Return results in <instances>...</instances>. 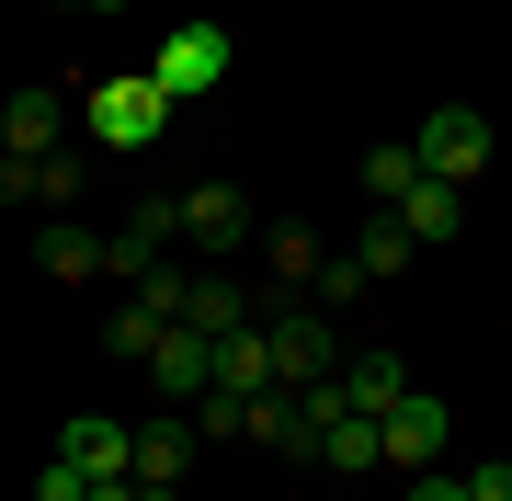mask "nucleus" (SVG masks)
Wrapping results in <instances>:
<instances>
[{
    "label": "nucleus",
    "instance_id": "nucleus-1",
    "mask_svg": "<svg viewBox=\"0 0 512 501\" xmlns=\"http://www.w3.org/2000/svg\"><path fill=\"white\" fill-rule=\"evenodd\" d=\"M171 114H183V103H171L148 69H103L92 92H80V126H92L103 149H126V160H137V149H160V137H171Z\"/></svg>",
    "mask_w": 512,
    "mask_h": 501
},
{
    "label": "nucleus",
    "instance_id": "nucleus-2",
    "mask_svg": "<svg viewBox=\"0 0 512 501\" xmlns=\"http://www.w3.org/2000/svg\"><path fill=\"white\" fill-rule=\"evenodd\" d=\"M262 331H274V388H330V376H342V342H330V308H308L296 285L274 297V319H262Z\"/></svg>",
    "mask_w": 512,
    "mask_h": 501
},
{
    "label": "nucleus",
    "instance_id": "nucleus-3",
    "mask_svg": "<svg viewBox=\"0 0 512 501\" xmlns=\"http://www.w3.org/2000/svg\"><path fill=\"white\" fill-rule=\"evenodd\" d=\"M228 69H239V35H228V23H171L160 57H148V80H160L171 103H205Z\"/></svg>",
    "mask_w": 512,
    "mask_h": 501
},
{
    "label": "nucleus",
    "instance_id": "nucleus-4",
    "mask_svg": "<svg viewBox=\"0 0 512 501\" xmlns=\"http://www.w3.org/2000/svg\"><path fill=\"white\" fill-rule=\"evenodd\" d=\"M171 240H183V194H137V217L103 240V274H114V285H148V274L171 262Z\"/></svg>",
    "mask_w": 512,
    "mask_h": 501
},
{
    "label": "nucleus",
    "instance_id": "nucleus-5",
    "mask_svg": "<svg viewBox=\"0 0 512 501\" xmlns=\"http://www.w3.org/2000/svg\"><path fill=\"white\" fill-rule=\"evenodd\" d=\"M421 171H433V183H478V171H490V114L478 103H444V114H421Z\"/></svg>",
    "mask_w": 512,
    "mask_h": 501
},
{
    "label": "nucleus",
    "instance_id": "nucleus-6",
    "mask_svg": "<svg viewBox=\"0 0 512 501\" xmlns=\"http://www.w3.org/2000/svg\"><path fill=\"white\" fill-rule=\"evenodd\" d=\"M69 126H80V103H69V92H46V80L0 92V149H12V160H46V149H69Z\"/></svg>",
    "mask_w": 512,
    "mask_h": 501
},
{
    "label": "nucleus",
    "instance_id": "nucleus-7",
    "mask_svg": "<svg viewBox=\"0 0 512 501\" xmlns=\"http://www.w3.org/2000/svg\"><path fill=\"white\" fill-rule=\"evenodd\" d=\"M148 376H160V399H183V410H194L205 388H217V342H205L194 319H171V331L148 342Z\"/></svg>",
    "mask_w": 512,
    "mask_h": 501
},
{
    "label": "nucleus",
    "instance_id": "nucleus-8",
    "mask_svg": "<svg viewBox=\"0 0 512 501\" xmlns=\"http://www.w3.org/2000/svg\"><path fill=\"white\" fill-rule=\"evenodd\" d=\"M444 445H456V410H444L433 388H410L399 410H387V467H444Z\"/></svg>",
    "mask_w": 512,
    "mask_h": 501
},
{
    "label": "nucleus",
    "instance_id": "nucleus-9",
    "mask_svg": "<svg viewBox=\"0 0 512 501\" xmlns=\"http://www.w3.org/2000/svg\"><path fill=\"white\" fill-rule=\"evenodd\" d=\"M57 456L92 467V479H137V422H114V410H80V422L57 433Z\"/></svg>",
    "mask_w": 512,
    "mask_h": 501
},
{
    "label": "nucleus",
    "instance_id": "nucleus-10",
    "mask_svg": "<svg viewBox=\"0 0 512 501\" xmlns=\"http://www.w3.org/2000/svg\"><path fill=\"white\" fill-rule=\"evenodd\" d=\"M399 399H410V365H399V353H342V410H365V422H387Z\"/></svg>",
    "mask_w": 512,
    "mask_h": 501
},
{
    "label": "nucleus",
    "instance_id": "nucleus-11",
    "mask_svg": "<svg viewBox=\"0 0 512 501\" xmlns=\"http://www.w3.org/2000/svg\"><path fill=\"white\" fill-rule=\"evenodd\" d=\"M399 217H410V240H421V251H444V240L467 228V183H433V171H421V183L399 194Z\"/></svg>",
    "mask_w": 512,
    "mask_h": 501
},
{
    "label": "nucleus",
    "instance_id": "nucleus-12",
    "mask_svg": "<svg viewBox=\"0 0 512 501\" xmlns=\"http://www.w3.org/2000/svg\"><path fill=\"white\" fill-rule=\"evenodd\" d=\"M217 388H228V399H262V388H274V331H262V319L217 342Z\"/></svg>",
    "mask_w": 512,
    "mask_h": 501
},
{
    "label": "nucleus",
    "instance_id": "nucleus-13",
    "mask_svg": "<svg viewBox=\"0 0 512 501\" xmlns=\"http://www.w3.org/2000/svg\"><path fill=\"white\" fill-rule=\"evenodd\" d=\"M194 445H205L194 422H137V479H148V490H183V467H194Z\"/></svg>",
    "mask_w": 512,
    "mask_h": 501
},
{
    "label": "nucleus",
    "instance_id": "nucleus-14",
    "mask_svg": "<svg viewBox=\"0 0 512 501\" xmlns=\"http://www.w3.org/2000/svg\"><path fill=\"white\" fill-rule=\"evenodd\" d=\"M35 274H57V285H80V274H103V240L80 217H46L35 228Z\"/></svg>",
    "mask_w": 512,
    "mask_h": 501
},
{
    "label": "nucleus",
    "instance_id": "nucleus-15",
    "mask_svg": "<svg viewBox=\"0 0 512 501\" xmlns=\"http://www.w3.org/2000/svg\"><path fill=\"white\" fill-rule=\"evenodd\" d=\"M239 228H251V217H239V194H228V183H194V194H183V240L239 251Z\"/></svg>",
    "mask_w": 512,
    "mask_h": 501
},
{
    "label": "nucleus",
    "instance_id": "nucleus-16",
    "mask_svg": "<svg viewBox=\"0 0 512 501\" xmlns=\"http://www.w3.org/2000/svg\"><path fill=\"white\" fill-rule=\"evenodd\" d=\"M410 251H421V240H410V217H399V205H376V217L353 228V262H365V274H399Z\"/></svg>",
    "mask_w": 512,
    "mask_h": 501
},
{
    "label": "nucleus",
    "instance_id": "nucleus-17",
    "mask_svg": "<svg viewBox=\"0 0 512 501\" xmlns=\"http://www.w3.org/2000/svg\"><path fill=\"white\" fill-rule=\"evenodd\" d=\"M183 319L205 342H228V331H251V308H239V285H217V274H194V297H183Z\"/></svg>",
    "mask_w": 512,
    "mask_h": 501
},
{
    "label": "nucleus",
    "instance_id": "nucleus-18",
    "mask_svg": "<svg viewBox=\"0 0 512 501\" xmlns=\"http://www.w3.org/2000/svg\"><path fill=\"white\" fill-rule=\"evenodd\" d=\"M410 183H421V149H410V137H376V149H365V194H376V205H399Z\"/></svg>",
    "mask_w": 512,
    "mask_h": 501
},
{
    "label": "nucleus",
    "instance_id": "nucleus-19",
    "mask_svg": "<svg viewBox=\"0 0 512 501\" xmlns=\"http://www.w3.org/2000/svg\"><path fill=\"white\" fill-rule=\"evenodd\" d=\"M365 285H376V274H365V262H353V251H330V262H319V274H308V285H296V297H308V308H353V297H365Z\"/></svg>",
    "mask_w": 512,
    "mask_h": 501
},
{
    "label": "nucleus",
    "instance_id": "nucleus-20",
    "mask_svg": "<svg viewBox=\"0 0 512 501\" xmlns=\"http://www.w3.org/2000/svg\"><path fill=\"white\" fill-rule=\"evenodd\" d=\"M262 262H274L285 285H308V274H319L330 251H319V228H262Z\"/></svg>",
    "mask_w": 512,
    "mask_h": 501
},
{
    "label": "nucleus",
    "instance_id": "nucleus-21",
    "mask_svg": "<svg viewBox=\"0 0 512 501\" xmlns=\"http://www.w3.org/2000/svg\"><path fill=\"white\" fill-rule=\"evenodd\" d=\"M160 331H171V319H148V308L126 297V308L103 319V353H126V365H148V342H160Z\"/></svg>",
    "mask_w": 512,
    "mask_h": 501
},
{
    "label": "nucleus",
    "instance_id": "nucleus-22",
    "mask_svg": "<svg viewBox=\"0 0 512 501\" xmlns=\"http://www.w3.org/2000/svg\"><path fill=\"white\" fill-rule=\"evenodd\" d=\"M126 297H137L148 319H183V297H194V274H183V262H160V274H148V285H126Z\"/></svg>",
    "mask_w": 512,
    "mask_h": 501
},
{
    "label": "nucleus",
    "instance_id": "nucleus-23",
    "mask_svg": "<svg viewBox=\"0 0 512 501\" xmlns=\"http://www.w3.org/2000/svg\"><path fill=\"white\" fill-rule=\"evenodd\" d=\"M35 501H92V467H69V456H46V467H35Z\"/></svg>",
    "mask_w": 512,
    "mask_h": 501
},
{
    "label": "nucleus",
    "instance_id": "nucleus-24",
    "mask_svg": "<svg viewBox=\"0 0 512 501\" xmlns=\"http://www.w3.org/2000/svg\"><path fill=\"white\" fill-rule=\"evenodd\" d=\"M467 479V501H512V456H478V467H456Z\"/></svg>",
    "mask_w": 512,
    "mask_h": 501
},
{
    "label": "nucleus",
    "instance_id": "nucleus-25",
    "mask_svg": "<svg viewBox=\"0 0 512 501\" xmlns=\"http://www.w3.org/2000/svg\"><path fill=\"white\" fill-rule=\"evenodd\" d=\"M410 501H467V479L456 467H410Z\"/></svg>",
    "mask_w": 512,
    "mask_h": 501
},
{
    "label": "nucleus",
    "instance_id": "nucleus-26",
    "mask_svg": "<svg viewBox=\"0 0 512 501\" xmlns=\"http://www.w3.org/2000/svg\"><path fill=\"white\" fill-rule=\"evenodd\" d=\"M23 194H35V160H12V149H0V205H23Z\"/></svg>",
    "mask_w": 512,
    "mask_h": 501
},
{
    "label": "nucleus",
    "instance_id": "nucleus-27",
    "mask_svg": "<svg viewBox=\"0 0 512 501\" xmlns=\"http://www.w3.org/2000/svg\"><path fill=\"white\" fill-rule=\"evenodd\" d=\"M92 501H137V479H92Z\"/></svg>",
    "mask_w": 512,
    "mask_h": 501
},
{
    "label": "nucleus",
    "instance_id": "nucleus-28",
    "mask_svg": "<svg viewBox=\"0 0 512 501\" xmlns=\"http://www.w3.org/2000/svg\"><path fill=\"white\" fill-rule=\"evenodd\" d=\"M57 12H126V0H57Z\"/></svg>",
    "mask_w": 512,
    "mask_h": 501
},
{
    "label": "nucleus",
    "instance_id": "nucleus-29",
    "mask_svg": "<svg viewBox=\"0 0 512 501\" xmlns=\"http://www.w3.org/2000/svg\"><path fill=\"white\" fill-rule=\"evenodd\" d=\"M137 501H183V490H148V479H137Z\"/></svg>",
    "mask_w": 512,
    "mask_h": 501
}]
</instances>
